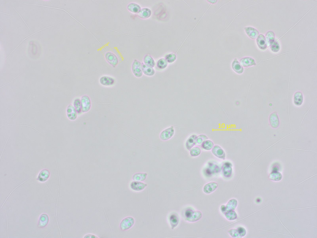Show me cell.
<instances>
[{"label":"cell","instance_id":"obj_27","mask_svg":"<svg viewBox=\"0 0 317 238\" xmlns=\"http://www.w3.org/2000/svg\"><path fill=\"white\" fill-rule=\"evenodd\" d=\"M280 46L278 42H275L270 46L271 50L274 52H278L280 49Z\"/></svg>","mask_w":317,"mask_h":238},{"label":"cell","instance_id":"obj_18","mask_svg":"<svg viewBox=\"0 0 317 238\" xmlns=\"http://www.w3.org/2000/svg\"><path fill=\"white\" fill-rule=\"evenodd\" d=\"M128 8L131 12L137 14L141 9L139 5L135 3H132L129 4L128 6Z\"/></svg>","mask_w":317,"mask_h":238},{"label":"cell","instance_id":"obj_29","mask_svg":"<svg viewBox=\"0 0 317 238\" xmlns=\"http://www.w3.org/2000/svg\"><path fill=\"white\" fill-rule=\"evenodd\" d=\"M54 26V25H53V26H49V27H46V28H43V29H41L40 30H39V31H37V32H35V33H33V34H31V35H30V36H28V37H27L26 38H24V39H23V40H22V41H21V42H20V43H19V44H18V46H17V47H16L15 48H14V49H13V51H12V52H11V53H10V54L9 55V56H8V57H7V58H6V59H7V58H8V57H9V56H10V55H11V54H12V53H13V52L14 51V50H15V49H16L17 48V47H18V46H19L20 45V44H21V43H22V42H23V41H24L26 39H27V38H29V37H30V36H32L33 35H34V34H36V33H38V32H40V31H43V30H44V29H47L48 28H50V27H52V26Z\"/></svg>","mask_w":317,"mask_h":238},{"label":"cell","instance_id":"obj_36","mask_svg":"<svg viewBox=\"0 0 317 238\" xmlns=\"http://www.w3.org/2000/svg\"><path fill=\"white\" fill-rule=\"evenodd\" d=\"M1 13H3V14H7V15H10V16H14V15H12V14H8V13H4L3 12H1Z\"/></svg>","mask_w":317,"mask_h":238},{"label":"cell","instance_id":"obj_32","mask_svg":"<svg viewBox=\"0 0 317 238\" xmlns=\"http://www.w3.org/2000/svg\"><path fill=\"white\" fill-rule=\"evenodd\" d=\"M13 8H14V9H15V11H16L17 12V13H18V14L19 15V16H20V17H21V18L22 19V20H23V21H24V23L26 24V26H27V27L28 28V29H29V30L31 32V30L30 29V28H29V27H28V25H27V23H26V22H25V21H24V19H23V18H22V16H21V15H20V14L18 12H17V10H16V9H15V8H14V7H13Z\"/></svg>","mask_w":317,"mask_h":238},{"label":"cell","instance_id":"obj_31","mask_svg":"<svg viewBox=\"0 0 317 238\" xmlns=\"http://www.w3.org/2000/svg\"><path fill=\"white\" fill-rule=\"evenodd\" d=\"M314 207L315 206H314L309 207H304V208H296V209H288V210H281L279 211H288L294 210H299V209H307V208Z\"/></svg>","mask_w":317,"mask_h":238},{"label":"cell","instance_id":"obj_24","mask_svg":"<svg viewBox=\"0 0 317 238\" xmlns=\"http://www.w3.org/2000/svg\"><path fill=\"white\" fill-rule=\"evenodd\" d=\"M170 222L171 225L173 228L177 226L179 222V219L177 216L175 214L172 215L170 217Z\"/></svg>","mask_w":317,"mask_h":238},{"label":"cell","instance_id":"obj_23","mask_svg":"<svg viewBox=\"0 0 317 238\" xmlns=\"http://www.w3.org/2000/svg\"><path fill=\"white\" fill-rule=\"evenodd\" d=\"M197 137L196 135H193L189 139L187 142L186 144L189 148H191L194 146L196 142Z\"/></svg>","mask_w":317,"mask_h":238},{"label":"cell","instance_id":"obj_2","mask_svg":"<svg viewBox=\"0 0 317 238\" xmlns=\"http://www.w3.org/2000/svg\"><path fill=\"white\" fill-rule=\"evenodd\" d=\"M82 111L83 113H86L90 110L91 106V102L90 97L88 96L84 95L81 99Z\"/></svg>","mask_w":317,"mask_h":238},{"label":"cell","instance_id":"obj_34","mask_svg":"<svg viewBox=\"0 0 317 238\" xmlns=\"http://www.w3.org/2000/svg\"><path fill=\"white\" fill-rule=\"evenodd\" d=\"M196 142L198 144H200L202 142V138L201 137H199L197 138L196 140Z\"/></svg>","mask_w":317,"mask_h":238},{"label":"cell","instance_id":"obj_5","mask_svg":"<svg viewBox=\"0 0 317 238\" xmlns=\"http://www.w3.org/2000/svg\"><path fill=\"white\" fill-rule=\"evenodd\" d=\"M244 29L247 36L252 39H256L259 35V31L253 27H246Z\"/></svg>","mask_w":317,"mask_h":238},{"label":"cell","instance_id":"obj_15","mask_svg":"<svg viewBox=\"0 0 317 238\" xmlns=\"http://www.w3.org/2000/svg\"><path fill=\"white\" fill-rule=\"evenodd\" d=\"M143 63L148 66L153 68L155 65L154 59L150 55L147 54L143 58Z\"/></svg>","mask_w":317,"mask_h":238},{"label":"cell","instance_id":"obj_13","mask_svg":"<svg viewBox=\"0 0 317 238\" xmlns=\"http://www.w3.org/2000/svg\"><path fill=\"white\" fill-rule=\"evenodd\" d=\"M131 188L133 190L138 191H140L144 189L147 186V185L145 183L137 181L132 182L131 184Z\"/></svg>","mask_w":317,"mask_h":238},{"label":"cell","instance_id":"obj_3","mask_svg":"<svg viewBox=\"0 0 317 238\" xmlns=\"http://www.w3.org/2000/svg\"><path fill=\"white\" fill-rule=\"evenodd\" d=\"M135 220L131 217H128L124 219L120 224V228L122 231L127 230L132 227L134 224Z\"/></svg>","mask_w":317,"mask_h":238},{"label":"cell","instance_id":"obj_33","mask_svg":"<svg viewBox=\"0 0 317 238\" xmlns=\"http://www.w3.org/2000/svg\"><path fill=\"white\" fill-rule=\"evenodd\" d=\"M257 230H262V231H266V232H271L275 233H276V234H279V235H285L290 236L289 235H286V234H281V233H279V232H276L270 231H267V230H261V229H257Z\"/></svg>","mask_w":317,"mask_h":238},{"label":"cell","instance_id":"obj_35","mask_svg":"<svg viewBox=\"0 0 317 238\" xmlns=\"http://www.w3.org/2000/svg\"><path fill=\"white\" fill-rule=\"evenodd\" d=\"M207 1L212 4L216 3L218 1Z\"/></svg>","mask_w":317,"mask_h":238},{"label":"cell","instance_id":"obj_21","mask_svg":"<svg viewBox=\"0 0 317 238\" xmlns=\"http://www.w3.org/2000/svg\"><path fill=\"white\" fill-rule=\"evenodd\" d=\"M168 63L165 58H162L158 60L156 63V66L158 69H163L167 67Z\"/></svg>","mask_w":317,"mask_h":238},{"label":"cell","instance_id":"obj_12","mask_svg":"<svg viewBox=\"0 0 317 238\" xmlns=\"http://www.w3.org/2000/svg\"><path fill=\"white\" fill-rule=\"evenodd\" d=\"M267 46H271L275 41V35L274 32L269 31L266 34L265 36Z\"/></svg>","mask_w":317,"mask_h":238},{"label":"cell","instance_id":"obj_26","mask_svg":"<svg viewBox=\"0 0 317 238\" xmlns=\"http://www.w3.org/2000/svg\"><path fill=\"white\" fill-rule=\"evenodd\" d=\"M165 58L168 63H172L176 60L177 56L174 53H170L167 54Z\"/></svg>","mask_w":317,"mask_h":238},{"label":"cell","instance_id":"obj_4","mask_svg":"<svg viewBox=\"0 0 317 238\" xmlns=\"http://www.w3.org/2000/svg\"><path fill=\"white\" fill-rule=\"evenodd\" d=\"M240 63L242 67H249L256 65L255 60L251 57H246L240 59Z\"/></svg>","mask_w":317,"mask_h":238},{"label":"cell","instance_id":"obj_30","mask_svg":"<svg viewBox=\"0 0 317 238\" xmlns=\"http://www.w3.org/2000/svg\"><path fill=\"white\" fill-rule=\"evenodd\" d=\"M84 238H98L100 237L97 236V235H95L92 234H88L84 236L83 237Z\"/></svg>","mask_w":317,"mask_h":238},{"label":"cell","instance_id":"obj_19","mask_svg":"<svg viewBox=\"0 0 317 238\" xmlns=\"http://www.w3.org/2000/svg\"><path fill=\"white\" fill-rule=\"evenodd\" d=\"M110 55H111L106 56V60L111 65L115 67L117 65L118 63V60L115 55H112V54Z\"/></svg>","mask_w":317,"mask_h":238},{"label":"cell","instance_id":"obj_6","mask_svg":"<svg viewBox=\"0 0 317 238\" xmlns=\"http://www.w3.org/2000/svg\"><path fill=\"white\" fill-rule=\"evenodd\" d=\"M257 46L262 50H265L266 49L267 46L265 36L263 34H259L256 39Z\"/></svg>","mask_w":317,"mask_h":238},{"label":"cell","instance_id":"obj_25","mask_svg":"<svg viewBox=\"0 0 317 238\" xmlns=\"http://www.w3.org/2000/svg\"><path fill=\"white\" fill-rule=\"evenodd\" d=\"M201 150L200 148L196 146L192 148L190 152V155L192 157H197L200 155Z\"/></svg>","mask_w":317,"mask_h":238},{"label":"cell","instance_id":"obj_10","mask_svg":"<svg viewBox=\"0 0 317 238\" xmlns=\"http://www.w3.org/2000/svg\"><path fill=\"white\" fill-rule=\"evenodd\" d=\"M295 105L299 106L302 105L304 101V96L303 93L300 91L296 92L294 94L293 98Z\"/></svg>","mask_w":317,"mask_h":238},{"label":"cell","instance_id":"obj_9","mask_svg":"<svg viewBox=\"0 0 317 238\" xmlns=\"http://www.w3.org/2000/svg\"><path fill=\"white\" fill-rule=\"evenodd\" d=\"M212 151L213 154L216 157L221 159H225V153L220 146L217 145L214 146L212 149Z\"/></svg>","mask_w":317,"mask_h":238},{"label":"cell","instance_id":"obj_1","mask_svg":"<svg viewBox=\"0 0 317 238\" xmlns=\"http://www.w3.org/2000/svg\"><path fill=\"white\" fill-rule=\"evenodd\" d=\"M132 70L135 77L138 78L142 77L143 74L142 63L135 60L132 64Z\"/></svg>","mask_w":317,"mask_h":238},{"label":"cell","instance_id":"obj_11","mask_svg":"<svg viewBox=\"0 0 317 238\" xmlns=\"http://www.w3.org/2000/svg\"><path fill=\"white\" fill-rule=\"evenodd\" d=\"M67 113L68 117L70 120H73L77 118L78 113L73 106L71 105L68 106Z\"/></svg>","mask_w":317,"mask_h":238},{"label":"cell","instance_id":"obj_16","mask_svg":"<svg viewBox=\"0 0 317 238\" xmlns=\"http://www.w3.org/2000/svg\"><path fill=\"white\" fill-rule=\"evenodd\" d=\"M152 14L151 10L148 8L142 9L137 14L138 16L142 19H146L149 18Z\"/></svg>","mask_w":317,"mask_h":238},{"label":"cell","instance_id":"obj_7","mask_svg":"<svg viewBox=\"0 0 317 238\" xmlns=\"http://www.w3.org/2000/svg\"><path fill=\"white\" fill-rule=\"evenodd\" d=\"M269 121L271 127L274 128L278 127L279 125L280 121L278 115L276 112L271 114L269 118Z\"/></svg>","mask_w":317,"mask_h":238},{"label":"cell","instance_id":"obj_22","mask_svg":"<svg viewBox=\"0 0 317 238\" xmlns=\"http://www.w3.org/2000/svg\"><path fill=\"white\" fill-rule=\"evenodd\" d=\"M73 106L75 108L78 113H80L82 112L80 99L77 98L74 100L73 102Z\"/></svg>","mask_w":317,"mask_h":238},{"label":"cell","instance_id":"obj_28","mask_svg":"<svg viewBox=\"0 0 317 238\" xmlns=\"http://www.w3.org/2000/svg\"><path fill=\"white\" fill-rule=\"evenodd\" d=\"M49 176V172L47 169H44L42 171L40 174L39 177L40 178H43V179H46Z\"/></svg>","mask_w":317,"mask_h":238},{"label":"cell","instance_id":"obj_8","mask_svg":"<svg viewBox=\"0 0 317 238\" xmlns=\"http://www.w3.org/2000/svg\"><path fill=\"white\" fill-rule=\"evenodd\" d=\"M99 81L101 85L105 86H112L115 82V79L113 78L108 76L101 77Z\"/></svg>","mask_w":317,"mask_h":238},{"label":"cell","instance_id":"obj_20","mask_svg":"<svg viewBox=\"0 0 317 238\" xmlns=\"http://www.w3.org/2000/svg\"><path fill=\"white\" fill-rule=\"evenodd\" d=\"M214 145V143L212 141L207 140L202 142L201 147L205 150H209L212 149Z\"/></svg>","mask_w":317,"mask_h":238},{"label":"cell","instance_id":"obj_17","mask_svg":"<svg viewBox=\"0 0 317 238\" xmlns=\"http://www.w3.org/2000/svg\"><path fill=\"white\" fill-rule=\"evenodd\" d=\"M232 66L233 70L237 73L241 74L244 71L243 68L236 59L233 62Z\"/></svg>","mask_w":317,"mask_h":238},{"label":"cell","instance_id":"obj_14","mask_svg":"<svg viewBox=\"0 0 317 238\" xmlns=\"http://www.w3.org/2000/svg\"><path fill=\"white\" fill-rule=\"evenodd\" d=\"M143 73L148 76H152L154 75L155 71L153 68L148 66L143 63H142Z\"/></svg>","mask_w":317,"mask_h":238}]
</instances>
